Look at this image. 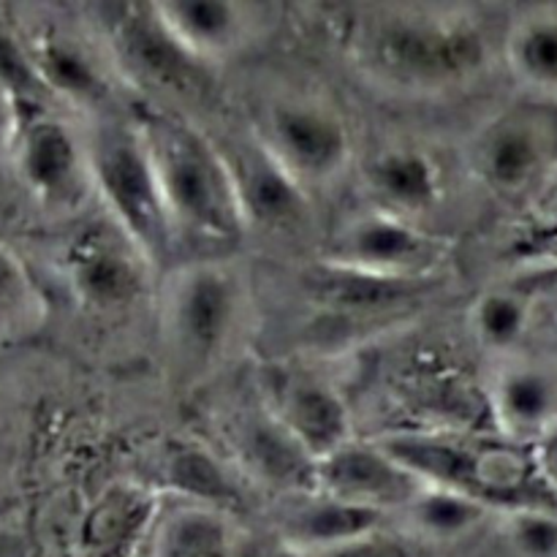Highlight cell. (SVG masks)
<instances>
[{"mask_svg": "<svg viewBox=\"0 0 557 557\" xmlns=\"http://www.w3.org/2000/svg\"><path fill=\"white\" fill-rule=\"evenodd\" d=\"M60 272L74 302L98 319L152 302L158 281L150 261L101 210L71 232L60 253Z\"/></svg>", "mask_w": 557, "mask_h": 557, "instance_id": "obj_11", "label": "cell"}, {"mask_svg": "<svg viewBox=\"0 0 557 557\" xmlns=\"http://www.w3.org/2000/svg\"><path fill=\"white\" fill-rule=\"evenodd\" d=\"M44 294L14 248L0 239V341L22 337L44 321Z\"/></svg>", "mask_w": 557, "mask_h": 557, "instance_id": "obj_27", "label": "cell"}, {"mask_svg": "<svg viewBox=\"0 0 557 557\" xmlns=\"http://www.w3.org/2000/svg\"><path fill=\"white\" fill-rule=\"evenodd\" d=\"M487 395L495 428L509 444H536L557 424L555 364L520 354L498 359Z\"/></svg>", "mask_w": 557, "mask_h": 557, "instance_id": "obj_19", "label": "cell"}, {"mask_svg": "<svg viewBox=\"0 0 557 557\" xmlns=\"http://www.w3.org/2000/svg\"><path fill=\"white\" fill-rule=\"evenodd\" d=\"M47 96L79 123L134 103L92 22L74 25L52 9H9Z\"/></svg>", "mask_w": 557, "mask_h": 557, "instance_id": "obj_6", "label": "cell"}, {"mask_svg": "<svg viewBox=\"0 0 557 557\" xmlns=\"http://www.w3.org/2000/svg\"><path fill=\"white\" fill-rule=\"evenodd\" d=\"M441 281H381V277L359 275V272L335 270L315 261L313 270L305 272L302 286L313 308L326 310L337 319L373 321L381 315H397L400 310L422 302Z\"/></svg>", "mask_w": 557, "mask_h": 557, "instance_id": "obj_21", "label": "cell"}, {"mask_svg": "<svg viewBox=\"0 0 557 557\" xmlns=\"http://www.w3.org/2000/svg\"><path fill=\"white\" fill-rule=\"evenodd\" d=\"M156 11L185 52L212 71L248 54L272 30L270 5L245 0H169Z\"/></svg>", "mask_w": 557, "mask_h": 557, "instance_id": "obj_15", "label": "cell"}, {"mask_svg": "<svg viewBox=\"0 0 557 557\" xmlns=\"http://www.w3.org/2000/svg\"><path fill=\"white\" fill-rule=\"evenodd\" d=\"M0 96L9 101L11 112L25 109H58L38 82L25 41L20 36L9 5H0Z\"/></svg>", "mask_w": 557, "mask_h": 557, "instance_id": "obj_28", "label": "cell"}, {"mask_svg": "<svg viewBox=\"0 0 557 557\" xmlns=\"http://www.w3.org/2000/svg\"><path fill=\"white\" fill-rule=\"evenodd\" d=\"M500 54L517 85L536 96L557 92V5L522 11L506 27Z\"/></svg>", "mask_w": 557, "mask_h": 557, "instance_id": "obj_24", "label": "cell"}, {"mask_svg": "<svg viewBox=\"0 0 557 557\" xmlns=\"http://www.w3.org/2000/svg\"><path fill=\"white\" fill-rule=\"evenodd\" d=\"M226 424L228 460L245 482H259L281 498L313 487V460L288 438L256 397Z\"/></svg>", "mask_w": 557, "mask_h": 557, "instance_id": "obj_18", "label": "cell"}, {"mask_svg": "<svg viewBox=\"0 0 557 557\" xmlns=\"http://www.w3.org/2000/svg\"><path fill=\"white\" fill-rule=\"evenodd\" d=\"M428 487L449 490L493 511L517 509L528 482V460L506 438L484 441L451 430H400L375 435Z\"/></svg>", "mask_w": 557, "mask_h": 557, "instance_id": "obj_7", "label": "cell"}, {"mask_svg": "<svg viewBox=\"0 0 557 557\" xmlns=\"http://www.w3.org/2000/svg\"><path fill=\"white\" fill-rule=\"evenodd\" d=\"M218 147L232 174L245 232L292 234L308 226L313 199H308L283 174L250 131H243L228 141H218Z\"/></svg>", "mask_w": 557, "mask_h": 557, "instance_id": "obj_16", "label": "cell"}, {"mask_svg": "<svg viewBox=\"0 0 557 557\" xmlns=\"http://www.w3.org/2000/svg\"><path fill=\"white\" fill-rule=\"evenodd\" d=\"M158 476L169 498L234 517L245 506V479L228 457L194 438H172L158 457Z\"/></svg>", "mask_w": 557, "mask_h": 557, "instance_id": "obj_20", "label": "cell"}, {"mask_svg": "<svg viewBox=\"0 0 557 557\" xmlns=\"http://www.w3.org/2000/svg\"><path fill=\"white\" fill-rule=\"evenodd\" d=\"M511 288H517L520 294H525L533 302H553L557 305V261L549 264L528 267V270L517 272L509 281Z\"/></svg>", "mask_w": 557, "mask_h": 557, "instance_id": "obj_31", "label": "cell"}, {"mask_svg": "<svg viewBox=\"0 0 557 557\" xmlns=\"http://www.w3.org/2000/svg\"><path fill=\"white\" fill-rule=\"evenodd\" d=\"M498 539L515 557H557V515L547 506H517L495 515Z\"/></svg>", "mask_w": 557, "mask_h": 557, "instance_id": "obj_29", "label": "cell"}, {"mask_svg": "<svg viewBox=\"0 0 557 557\" xmlns=\"http://www.w3.org/2000/svg\"><path fill=\"white\" fill-rule=\"evenodd\" d=\"M308 557H413L408 542H403L389 525L381 528V531L368 533L362 539H354V542L341 544V547L324 549V553H313Z\"/></svg>", "mask_w": 557, "mask_h": 557, "instance_id": "obj_30", "label": "cell"}, {"mask_svg": "<svg viewBox=\"0 0 557 557\" xmlns=\"http://www.w3.org/2000/svg\"><path fill=\"white\" fill-rule=\"evenodd\" d=\"M256 397L313 466L357 438L346 397L313 370L286 362L264 364L256 375Z\"/></svg>", "mask_w": 557, "mask_h": 557, "instance_id": "obj_12", "label": "cell"}, {"mask_svg": "<svg viewBox=\"0 0 557 557\" xmlns=\"http://www.w3.org/2000/svg\"><path fill=\"white\" fill-rule=\"evenodd\" d=\"M389 520L375 511L343 504L315 490L281 498L277 506L275 539L305 555L324 553L341 544L381 531Z\"/></svg>", "mask_w": 557, "mask_h": 557, "instance_id": "obj_22", "label": "cell"}, {"mask_svg": "<svg viewBox=\"0 0 557 557\" xmlns=\"http://www.w3.org/2000/svg\"><path fill=\"white\" fill-rule=\"evenodd\" d=\"M533 468L547 487L557 490V424L533 444Z\"/></svg>", "mask_w": 557, "mask_h": 557, "instance_id": "obj_32", "label": "cell"}, {"mask_svg": "<svg viewBox=\"0 0 557 557\" xmlns=\"http://www.w3.org/2000/svg\"><path fill=\"white\" fill-rule=\"evenodd\" d=\"M533 310H536L533 299L511 288L509 283H500L473 299L468 326L482 351L493 354L495 359H506L515 357L517 348L525 343L533 324Z\"/></svg>", "mask_w": 557, "mask_h": 557, "instance_id": "obj_26", "label": "cell"}, {"mask_svg": "<svg viewBox=\"0 0 557 557\" xmlns=\"http://www.w3.org/2000/svg\"><path fill=\"white\" fill-rule=\"evenodd\" d=\"M5 161L44 210L79 218L96 201L85 128L63 109L14 112Z\"/></svg>", "mask_w": 557, "mask_h": 557, "instance_id": "obj_9", "label": "cell"}, {"mask_svg": "<svg viewBox=\"0 0 557 557\" xmlns=\"http://www.w3.org/2000/svg\"><path fill=\"white\" fill-rule=\"evenodd\" d=\"M11 125H14V112H11L9 101L0 96V158H5V150H9Z\"/></svg>", "mask_w": 557, "mask_h": 557, "instance_id": "obj_33", "label": "cell"}, {"mask_svg": "<svg viewBox=\"0 0 557 557\" xmlns=\"http://www.w3.org/2000/svg\"><path fill=\"white\" fill-rule=\"evenodd\" d=\"M451 256L449 237L430 226L362 207L330 228L319 245V264L381 281H441Z\"/></svg>", "mask_w": 557, "mask_h": 557, "instance_id": "obj_10", "label": "cell"}, {"mask_svg": "<svg viewBox=\"0 0 557 557\" xmlns=\"http://www.w3.org/2000/svg\"><path fill=\"white\" fill-rule=\"evenodd\" d=\"M495 515L490 506L466 495L449 493L441 487H428L397 511L389 520V528L408 544H422V547H455L468 542L493 525Z\"/></svg>", "mask_w": 557, "mask_h": 557, "instance_id": "obj_23", "label": "cell"}, {"mask_svg": "<svg viewBox=\"0 0 557 557\" xmlns=\"http://www.w3.org/2000/svg\"><path fill=\"white\" fill-rule=\"evenodd\" d=\"M152 557H234L237 536L232 517L207 506L172 500L152 517Z\"/></svg>", "mask_w": 557, "mask_h": 557, "instance_id": "obj_25", "label": "cell"}, {"mask_svg": "<svg viewBox=\"0 0 557 557\" xmlns=\"http://www.w3.org/2000/svg\"><path fill=\"white\" fill-rule=\"evenodd\" d=\"M348 52L364 79L392 96L441 98L484 74L493 41L468 5L386 3L351 22Z\"/></svg>", "mask_w": 557, "mask_h": 557, "instance_id": "obj_1", "label": "cell"}, {"mask_svg": "<svg viewBox=\"0 0 557 557\" xmlns=\"http://www.w3.org/2000/svg\"><path fill=\"white\" fill-rule=\"evenodd\" d=\"M163 364L174 384L196 389L215 379L253 330L248 272L221 256L169 264L152 292Z\"/></svg>", "mask_w": 557, "mask_h": 557, "instance_id": "obj_2", "label": "cell"}, {"mask_svg": "<svg viewBox=\"0 0 557 557\" xmlns=\"http://www.w3.org/2000/svg\"><path fill=\"white\" fill-rule=\"evenodd\" d=\"M98 207L161 275L174 256V232L131 107L82 123Z\"/></svg>", "mask_w": 557, "mask_h": 557, "instance_id": "obj_4", "label": "cell"}, {"mask_svg": "<svg viewBox=\"0 0 557 557\" xmlns=\"http://www.w3.org/2000/svg\"><path fill=\"white\" fill-rule=\"evenodd\" d=\"M166 215L174 243L180 237L210 245H237L248 237L232 174L218 141L194 117L166 109L131 103Z\"/></svg>", "mask_w": 557, "mask_h": 557, "instance_id": "obj_3", "label": "cell"}, {"mask_svg": "<svg viewBox=\"0 0 557 557\" xmlns=\"http://www.w3.org/2000/svg\"><path fill=\"white\" fill-rule=\"evenodd\" d=\"M310 490L392 520L422 493L424 484L379 438H351L315 462Z\"/></svg>", "mask_w": 557, "mask_h": 557, "instance_id": "obj_14", "label": "cell"}, {"mask_svg": "<svg viewBox=\"0 0 557 557\" xmlns=\"http://www.w3.org/2000/svg\"><path fill=\"white\" fill-rule=\"evenodd\" d=\"M555 123L542 109H506L484 120L466 145L471 177L493 196L517 199L547 172Z\"/></svg>", "mask_w": 557, "mask_h": 557, "instance_id": "obj_13", "label": "cell"}, {"mask_svg": "<svg viewBox=\"0 0 557 557\" xmlns=\"http://www.w3.org/2000/svg\"><path fill=\"white\" fill-rule=\"evenodd\" d=\"M259 557H308L305 553H299V549H294V547H288V544H283V542H272L270 547L264 549V553H261Z\"/></svg>", "mask_w": 557, "mask_h": 557, "instance_id": "obj_34", "label": "cell"}, {"mask_svg": "<svg viewBox=\"0 0 557 557\" xmlns=\"http://www.w3.org/2000/svg\"><path fill=\"white\" fill-rule=\"evenodd\" d=\"M92 27L136 103L185 114L212 96L215 71L185 52L156 3L98 5Z\"/></svg>", "mask_w": 557, "mask_h": 557, "instance_id": "obj_5", "label": "cell"}, {"mask_svg": "<svg viewBox=\"0 0 557 557\" xmlns=\"http://www.w3.org/2000/svg\"><path fill=\"white\" fill-rule=\"evenodd\" d=\"M555 351H557V319H555ZM555 368H557V362H555Z\"/></svg>", "mask_w": 557, "mask_h": 557, "instance_id": "obj_35", "label": "cell"}, {"mask_svg": "<svg viewBox=\"0 0 557 557\" xmlns=\"http://www.w3.org/2000/svg\"><path fill=\"white\" fill-rule=\"evenodd\" d=\"M364 207L428 226L444 201L446 177L438 156L417 141H392L362 163Z\"/></svg>", "mask_w": 557, "mask_h": 557, "instance_id": "obj_17", "label": "cell"}, {"mask_svg": "<svg viewBox=\"0 0 557 557\" xmlns=\"http://www.w3.org/2000/svg\"><path fill=\"white\" fill-rule=\"evenodd\" d=\"M248 131L308 199L341 185L354 166L351 125L313 92L270 98Z\"/></svg>", "mask_w": 557, "mask_h": 557, "instance_id": "obj_8", "label": "cell"}]
</instances>
